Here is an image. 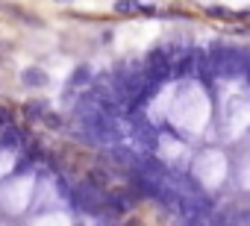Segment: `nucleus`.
Masks as SVG:
<instances>
[{"label": "nucleus", "mask_w": 250, "mask_h": 226, "mask_svg": "<svg viewBox=\"0 0 250 226\" xmlns=\"http://www.w3.org/2000/svg\"><path fill=\"white\" fill-rule=\"evenodd\" d=\"M191 74H197V56L194 53H188L180 62H174V76H191Z\"/></svg>", "instance_id": "1"}, {"label": "nucleus", "mask_w": 250, "mask_h": 226, "mask_svg": "<svg viewBox=\"0 0 250 226\" xmlns=\"http://www.w3.org/2000/svg\"><path fill=\"white\" fill-rule=\"evenodd\" d=\"M115 9H118V12H124V15H130V12H139V9H142V3H139V0H118Z\"/></svg>", "instance_id": "4"}, {"label": "nucleus", "mask_w": 250, "mask_h": 226, "mask_svg": "<svg viewBox=\"0 0 250 226\" xmlns=\"http://www.w3.org/2000/svg\"><path fill=\"white\" fill-rule=\"evenodd\" d=\"M21 82L30 85V88H44V85H47V74L39 71V68H30V71L21 74Z\"/></svg>", "instance_id": "2"}, {"label": "nucleus", "mask_w": 250, "mask_h": 226, "mask_svg": "<svg viewBox=\"0 0 250 226\" xmlns=\"http://www.w3.org/2000/svg\"><path fill=\"white\" fill-rule=\"evenodd\" d=\"M21 132L18 130H6V135L3 138H0V147H3V150H15V147H21Z\"/></svg>", "instance_id": "3"}, {"label": "nucleus", "mask_w": 250, "mask_h": 226, "mask_svg": "<svg viewBox=\"0 0 250 226\" xmlns=\"http://www.w3.org/2000/svg\"><path fill=\"white\" fill-rule=\"evenodd\" d=\"M9 124V115H6V112H0V127H6Z\"/></svg>", "instance_id": "5"}]
</instances>
